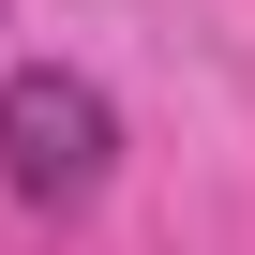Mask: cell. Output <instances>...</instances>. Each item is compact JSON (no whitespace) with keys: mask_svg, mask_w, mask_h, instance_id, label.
<instances>
[{"mask_svg":"<svg viewBox=\"0 0 255 255\" xmlns=\"http://www.w3.org/2000/svg\"><path fill=\"white\" fill-rule=\"evenodd\" d=\"M105 165H120V120H105L90 75H60V60H15L0 75V180H15L30 210H90Z\"/></svg>","mask_w":255,"mask_h":255,"instance_id":"6da1fadb","label":"cell"}]
</instances>
